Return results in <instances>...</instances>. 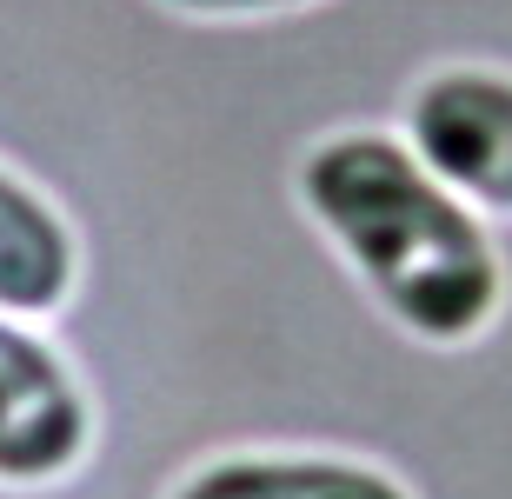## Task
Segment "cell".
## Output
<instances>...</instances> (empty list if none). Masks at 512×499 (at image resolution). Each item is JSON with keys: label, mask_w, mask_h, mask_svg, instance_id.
I'll return each instance as SVG.
<instances>
[{"label": "cell", "mask_w": 512, "mask_h": 499, "mask_svg": "<svg viewBox=\"0 0 512 499\" xmlns=\"http://www.w3.org/2000/svg\"><path fill=\"white\" fill-rule=\"evenodd\" d=\"M293 193L406 340L453 353L506 313V260L486 213L446 187L413 140L380 127L326 134L300 154Z\"/></svg>", "instance_id": "obj_1"}, {"label": "cell", "mask_w": 512, "mask_h": 499, "mask_svg": "<svg viewBox=\"0 0 512 499\" xmlns=\"http://www.w3.org/2000/svg\"><path fill=\"white\" fill-rule=\"evenodd\" d=\"M94 453V400L60 346L0 313V486L47 493Z\"/></svg>", "instance_id": "obj_2"}, {"label": "cell", "mask_w": 512, "mask_h": 499, "mask_svg": "<svg viewBox=\"0 0 512 499\" xmlns=\"http://www.w3.org/2000/svg\"><path fill=\"white\" fill-rule=\"evenodd\" d=\"M406 140L479 213L512 220V74L506 67H439V74H426L406 100Z\"/></svg>", "instance_id": "obj_3"}, {"label": "cell", "mask_w": 512, "mask_h": 499, "mask_svg": "<svg viewBox=\"0 0 512 499\" xmlns=\"http://www.w3.org/2000/svg\"><path fill=\"white\" fill-rule=\"evenodd\" d=\"M80 287L74 220L47 193L0 160V313L54 320Z\"/></svg>", "instance_id": "obj_4"}, {"label": "cell", "mask_w": 512, "mask_h": 499, "mask_svg": "<svg viewBox=\"0 0 512 499\" xmlns=\"http://www.w3.org/2000/svg\"><path fill=\"white\" fill-rule=\"evenodd\" d=\"M167 499H413V486L346 453H220Z\"/></svg>", "instance_id": "obj_5"}, {"label": "cell", "mask_w": 512, "mask_h": 499, "mask_svg": "<svg viewBox=\"0 0 512 499\" xmlns=\"http://www.w3.org/2000/svg\"><path fill=\"white\" fill-rule=\"evenodd\" d=\"M187 20H266V14H300L313 0H160Z\"/></svg>", "instance_id": "obj_6"}]
</instances>
